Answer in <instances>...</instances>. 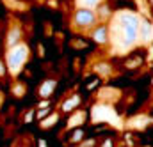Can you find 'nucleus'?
I'll return each mask as SVG.
<instances>
[{"instance_id": "nucleus-15", "label": "nucleus", "mask_w": 153, "mask_h": 147, "mask_svg": "<svg viewBox=\"0 0 153 147\" xmlns=\"http://www.w3.org/2000/svg\"><path fill=\"white\" fill-rule=\"evenodd\" d=\"M82 137H84V131H82V129H76L75 133H73V135H71V142H82Z\"/></svg>"}, {"instance_id": "nucleus-4", "label": "nucleus", "mask_w": 153, "mask_h": 147, "mask_svg": "<svg viewBox=\"0 0 153 147\" xmlns=\"http://www.w3.org/2000/svg\"><path fill=\"white\" fill-rule=\"evenodd\" d=\"M91 37L98 44H107L111 41V25H100L91 30Z\"/></svg>"}, {"instance_id": "nucleus-19", "label": "nucleus", "mask_w": 153, "mask_h": 147, "mask_svg": "<svg viewBox=\"0 0 153 147\" xmlns=\"http://www.w3.org/2000/svg\"><path fill=\"white\" fill-rule=\"evenodd\" d=\"M100 147H112V138H105Z\"/></svg>"}, {"instance_id": "nucleus-20", "label": "nucleus", "mask_w": 153, "mask_h": 147, "mask_svg": "<svg viewBox=\"0 0 153 147\" xmlns=\"http://www.w3.org/2000/svg\"><path fill=\"white\" fill-rule=\"evenodd\" d=\"M71 46H73V48H85V43H80V41H73V43H71Z\"/></svg>"}, {"instance_id": "nucleus-17", "label": "nucleus", "mask_w": 153, "mask_h": 147, "mask_svg": "<svg viewBox=\"0 0 153 147\" xmlns=\"http://www.w3.org/2000/svg\"><path fill=\"white\" fill-rule=\"evenodd\" d=\"M38 108L39 110H43V108H50V99H43V101L38 105Z\"/></svg>"}, {"instance_id": "nucleus-26", "label": "nucleus", "mask_w": 153, "mask_h": 147, "mask_svg": "<svg viewBox=\"0 0 153 147\" xmlns=\"http://www.w3.org/2000/svg\"><path fill=\"white\" fill-rule=\"evenodd\" d=\"M150 4H152V7H153V0H150Z\"/></svg>"}, {"instance_id": "nucleus-10", "label": "nucleus", "mask_w": 153, "mask_h": 147, "mask_svg": "<svg viewBox=\"0 0 153 147\" xmlns=\"http://www.w3.org/2000/svg\"><path fill=\"white\" fill-rule=\"evenodd\" d=\"M94 73H98L100 76H111L112 73V69H111V64H107V62H98V64H94Z\"/></svg>"}, {"instance_id": "nucleus-1", "label": "nucleus", "mask_w": 153, "mask_h": 147, "mask_svg": "<svg viewBox=\"0 0 153 147\" xmlns=\"http://www.w3.org/2000/svg\"><path fill=\"white\" fill-rule=\"evenodd\" d=\"M143 20L132 11H119L116 12L111 23V41L116 50L126 51L139 41Z\"/></svg>"}, {"instance_id": "nucleus-16", "label": "nucleus", "mask_w": 153, "mask_h": 147, "mask_svg": "<svg viewBox=\"0 0 153 147\" xmlns=\"http://www.w3.org/2000/svg\"><path fill=\"white\" fill-rule=\"evenodd\" d=\"M46 115H50V108H43V110L38 112V119L39 121H45V117Z\"/></svg>"}, {"instance_id": "nucleus-23", "label": "nucleus", "mask_w": 153, "mask_h": 147, "mask_svg": "<svg viewBox=\"0 0 153 147\" xmlns=\"http://www.w3.org/2000/svg\"><path fill=\"white\" fill-rule=\"evenodd\" d=\"M93 146H94V140H87V142H85L82 147H93Z\"/></svg>"}, {"instance_id": "nucleus-25", "label": "nucleus", "mask_w": 153, "mask_h": 147, "mask_svg": "<svg viewBox=\"0 0 153 147\" xmlns=\"http://www.w3.org/2000/svg\"><path fill=\"white\" fill-rule=\"evenodd\" d=\"M39 147H46V142L45 140H39Z\"/></svg>"}, {"instance_id": "nucleus-8", "label": "nucleus", "mask_w": 153, "mask_h": 147, "mask_svg": "<svg viewBox=\"0 0 153 147\" xmlns=\"http://www.w3.org/2000/svg\"><path fill=\"white\" fill-rule=\"evenodd\" d=\"M153 37V27L150 21H146V20H143V23H141V32H139V39L141 41H150Z\"/></svg>"}, {"instance_id": "nucleus-14", "label": "nucleus", "mask_w": 153, "mask_h": 147, "mask_svg": "<svg viewBox=\"0 0 153 147\" xmlns=\"http://www.w3.org/2000/svg\"><path fill=\"white\" fill-rule=\"evenodd\" d=\"M100 2H102V0H78V4H80L82 7H87V9H94Z\"/></svg>"}, {"instance_id": "nucleus-9", "label": "nucleus", "mask_w": 153, "mask_h": 147, "mask_svg": "<svg viewBox=\"0 0 153 147\" xmlns=\"http://www.w3.org/2000/svg\"><path fill=\"white\" fill-rule=\"evenodd\" d=\"M84 119H85V112L78 110L76 113H73V115L70 117V121H68V128L71 129V128H76V126H80V124L84 122Z\"/></svg>"}, {"instance_id": "nucleus-13", "label": "nucleus", "mask_w": 153, "mask_h": 147, "mask_svg": "<svg viewBox=\"0 0 153 147\" xmlns=\"http://www.w3.org/2000/svg\"><path fill=\"white\" fill-rule=\"evenodd\" d=\"M96 14H98V20H107V18H111V7L107 4L105 5H100L98 11H96Z\"/></svg>"}, {"instance_id": "nucleus-6", "label": "nucleus", "mask_w": 153, "mask_h": 147, "mask_svg": "<svg viewBox=\"0 0 153 147\" xmlns=\"http://www.w3.org/2000/svg\"><path fill=\"white\" fill-rule=\"evenodd\" d=\"M55 87H57V82H55L53 78L45 80V82L41 83V87H39V98H41V99H48V98L53 94Z\"/></svg>"}, {"instance_id": "nucleus-22", "label": "nucleus", "mask_w": 153, "mask_h": 147, "mask_svg": "<svg viewBox=\"0 0 153 147\" xmlns=\"http://www.w3.org/2000/svg\"><path fill=\"white\" fill-rule=\"evenodd\" d=\"M38 51H39V53H38L39 57H45V48H43V44H39V46H38Z\"/></svg>"}, {"instance_id": "nucleus-27", "label": "nucleus", "mask_w": 153, "mask_h": 147, "mask_svg": "<svg viewBox=\"0 0 153 147\" xmlns=\"http://www.w3.org/2000/svg\"><path fill=\"white\" fill-rule=\"evenodd\" d=\"M0 103H2V98H0Z\"/></svg>"}, {"instance_id": "nucleus-5", "label": "nucleus", "mask_w": 153, "mask_h": 147, "mask_svg": "<svg viewBox=\"0 0 153 147\" xmlns=\"http://www.w3.org/2000/svg\"><path fill=\"white\" fill-rule=\"evenodd\" d=\"M20 43H22V29H20L18 25H14V27H11V29H9V32H7V39H5L7 50H11V48L18 46Z\"/></svg>"}, {"instance_id": "nucleus-21", "label": "nucleus", "mask_w": 153, "mask_h": 147, "mask_svg": "<svg viewBox=\"0 0 153 147\" xmlns=\"http://www.w3.org/2000/svg\"><path fill=\"white\" fill-rule=\"evenodd\" d=\"M5 71H7V68H5V64L2 62V59H0V76H4V74H5Z\"/></svg>"}, {"instance_id": "nucleus-11", "label": "nucleus", "mask_w": 153, "mask_h": 147, "mask_svg": "<svg viewBox=\"0 0 153 147\" xmlns=\"http://www.w3.org/2000/svg\"><path fill=\"white\" fill-rule=\"evenodd\" d=\"M57 121H59V113H50L45 121H41V128H43V129H48V128H52Z\"/></svg>"}, {"instance_id": "nucleus-7", "label": "nucleus", "mask_w": 153, "mask_h": 147, "mask_svg": "<svg viewBox=\"0 0 153 147\" xmlns=\"http://www.w3.org/2000/svg\"><path fill=\"white\" fill-rule=\"evenodd\" d=\"M78 105H80V96H78V94H73V96H70L66 101H62L61 110L62 112H73V110H76Z\"/></svg>"}, {"instance_id": "nucleus-3", "label": "nucleus", "mask_w": 153, "mask_h": 147, "mask_svg": "<svg viewBox=\"0 0 153 147\" xmlns=\"http://www.w3.org/2000/svg\"><path fill=\"white\" fill-rule=\"evenodd\" d=\"M96 21H98V14L94 9L78 7L73 14V25L78 29H93Z\"/></svg>"}, {"instance_id": "nucleus-18", "label": "nucleus", "mask_w": 153, "mask_h": 147, "mask_svg": "<svg viewBox=\"0 0 153 147\" xmlns=\"http://www.w3.org/2000/svg\"><path fill=\"white\" fill-rule=\"evenodd\" d=\"M32 117H34V110H29V113H27V115H25V119H23V121H25V124H29V122L32 121Z\"/></svg>"}, {"instance_id": "nucleus-24", "label": "nucleus", "mask_w": 153, "mask_h": 147, "mask_svg": "<svg viewBox=\"0 0 153 147\" xmlns=\"http://www.w3.org/2000/svg\"><path fill=\"white\" fill-rule=\"evenodd\" d=\"M94 85H96V80H93V82H91V83H87V89H93V87H94Z\"/></svg>"}, {"instance_id": "nucleus-28", "label": "nucleus", "mask_w": 153, "mask_h": 147, "mask_svg": "<svg viewBox=\"0 0 153 147\" xmlns=\"http://www.w3.org/2000/svg\"><path fill=\"white\" fill-rule=\"evenodd\" d=\"M152 83H153V80H152Z\"/></svg>"}, {"instance_id": "nucleus-2", "label": "nucleus", "mask_w": 153, "mask_h": 147, "mask_svg": "<svg viewBox=\"0 0 153 147\" xmlns=\"http://www.w3.org/2000/svg\"><path fill=\"white\" fill-rule=\"evenodd\" d=\"M29 60V46L25 43H20L18 46L7 50V55H5V62H7V71L16 76L23 69L25 62Z\"/></svg>"}, {"instance_id": "nucleus-12", "label": "nucleus", "mask_w": 153, "mask_h": 147, "mask_svg": "<svg viewBox=\"0 0 153 147\" xmlns=\"http://www.w3.org/2000/svg\"><path fill=\"white\" fill-rule=\"evenodd\" d=\"M25 92H27V87H25L22 82H16V83L13 85V96H16V98H23Z\"/></svg>"}]
</instances>
